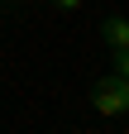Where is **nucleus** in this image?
Wrapping results in <instances>:
<instances>
[{
  "label": "nucleus",
  "mask_w": 129,
  "mask_h": 134,
  "mask_svg": "<svg viewBox=\"0 0 129 134\" xmlns=\"http://www.w3.org/2000/svg\"><path fill=\"white\" fill-rule=\"evenodd\" d=\"M91 105L101 115H124L129 110V81L124 77H101L91 86Z\"/></svg>",
  "instance_id": "f257e3e1"
},
{
  "label": "nucleus",
  "mask_w": 129,
  "mask_h": 134,
  "mask_svg": "<svg viewBox=\"0 0 129 134\" xmlns=\"http://www.w3.org/2000/svg\"><path fill=\"white\" fill-rule=\"evenodd\" d=\"M101 34H105L110 48H129V19H120V14H110V19L101 24Z\"/></svg>",
  "instance_id": "f03ea898"
},
{
  "label": "nucleus",
  "mask_w": 129,
  "mask_h": 134,
  "mask_svg": "<svg viewBox=\"0 0 129 134\" xmlns=\"http://www.w3.org/2000/svg\"><path fill=\"white\" fill-rule=\"evenodd\" d=\"M115 77L129 81V48H115Z\"/></svg>",
  "instance_id": "7ed1b4c3"
},
{
  "label": "nucleus",
  "mask_w": 129,
  "mask_h": 134,
  "mask_svg": "<svg viewBox=\"0 0 129 134\" xmlns=\"http://www.w3.org/2000/svg\"><path fill=\"white\" fill-rule=\"evenodd\" d=\"M57 5H62V10H77V5H81V0H57Z\"/></svg>",
  "instance_id": "20e7f679"
}]
</instances>
